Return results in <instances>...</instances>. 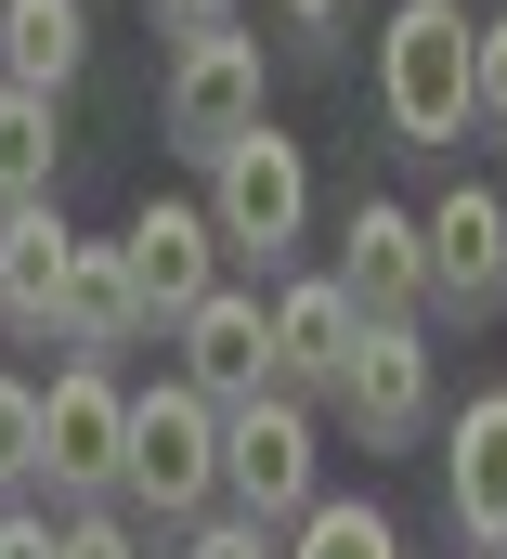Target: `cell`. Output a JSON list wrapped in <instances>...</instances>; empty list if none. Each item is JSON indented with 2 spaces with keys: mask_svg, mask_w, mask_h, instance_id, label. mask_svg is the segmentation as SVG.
I'll use <instances>...</instances> for the list:
<instances>
[{
  "mask_svg": "<svg viewBox=\"0 0 507 559\" xmlns=\"http://www.w3.org/2000/svg\"><path fill=\"white\" fill-rule=\"evenodd\" d=\"M182 559H273V534H260V521H209Z\"/></svg>",
  "mask_w": 507,
  "mask_h": 559,
  "instance_id": "obj_22",
  "label": "cell"
},
{
  "mask_svg": "<svg viewBox=\"0 0 507 559\" xmlns=\"http://www.w3.org/2000/svg\"><path fill=\"white\" fill-rule=\"evenodd\" d=\"M156 131L182 143V156H235V143L260 131V39H248V26H196V39L169 52Z\"/></svg>",
  "mask_w": 507,
  "mask_h": 559,
  "instance_id": "obj_5",
  "label": "cell"
},
{
  "mask_svg": "<svg viewBox=\"0 0 507 559\" xmlns=\"http://www.w3.org/2000/svg\"><path fill=\"white\" fill-rule=\"evenodd\" d=\"M52 559H143V547H130L118 508H79V521H52Z\"/></svg>",
  "mask_w": 507,
  "mask_h": 559,
  "instance_id": "obj_21",
  "label": "cell"
},
{
  "mask_svg": "<svg viewBox=\"0 0 507 559\" xmlns=\"http://www.w3.org/2000/svg\"><path fill=\"white\" fill-rule=\"evenodd\" d=\"M286 13H299V26H313V39H326V26H339V13H352V0H286Z\"/></svg>",
  "mask_w": 507,
  "mask_h": 559,
  "instance_id": "obj_25",
  "label": "cell"
},
{
  "mask_svg": "<svg viewBox=\"0 0 507 559\" xmlns=\"http://www.w3.org/2000/svg\"><path fill=\"white\" fill-rule=\"evenodd\" d=\"M469 0H403L378 26V118L390 143H456L469 131Z\"/></svg>",
  "mask_w": 507,
  "mask_h": 559,
  "instance_id": "obj_1",
  "label": "cell"
},
{
  "mask_svg": "<svg viewBox=\"0 0 507 559\" xmlns=\"http://www.w3.org/2000/svg\"><path fill=\"white\" fill-rule=\"evenodd\" d=\"M52 156H66V105L0 92V209H52Z\"/></svg>",
  "mask_w": 507,
  "mask_h": 559,
  "instance_id": "obj_17",
  "label": "cell"
},
{
  "mask_svg": "<svg viewBox=\"0 0 507 559\" xmlns=\"http://www.w3.org/2000/svg\"><path fill=\"white\" fill-rule=\"evenodd\" d=\"M169 338H182V391H196L209 417H235V404L273 391V299H260V286H209Z\"/></svg>",
  "mask_w": 507,
  "mask_h": 559,
  "instance_id": "obj_7",
  "label": "cell"
},
{
  "mask_svg": "<svg viewBox=\"0 0 507 559\" xmlns=\"http://www.w3.org/2000/svg\"><path fill=\"white\" fill-rule=\"evenodd\" d=\"M443 495L469 547H507V391H469V417L443 429Z\"/></svg>",
  "mask_w": 507,
  "mask_h": 559,
  "instance_id": "obj_13",
  "label": "cell"
},
{
  "mask_svg": "<svg viewBox=\"0 0 507 559\" xmlns=\"http://www.w3.org/2000/svg\"><path fill=\"white\" fill-rule=\"evenodd\" d=\"M469 118H495V131H507V13H495V26H469Z\"/></svg>",
  "mask_w": 507,
  "mask_h": 559,
  "instance_id": "obj_20",
  "label": "cell"
},
{
  "mask_svg": "<svg viewBox=\"0 0 507 559\" xmlns=\"http://www.w3.org/2000/svg\"><path fill=\"white\" fill-rule=\"evenodd\" d=\"M286 559H403V534H390V508H365V495H313V521H299Z\"/></svg>",
  "mask_w": 507,
  "mask_h": 559,
  "instance_id": "obj_18",
  "label": "cell"
},
{
  "mask_svg": "<svg viewBox=\"0 0 507 559\" xmlns=\"http://www.w3.org/2000/svg\"><path fill=\"white\" fill-rule=\"evenodd\" d=\"M13 495H39V391L26 378H0V508Z\"/></svg>",
  "mask_w": 507,
  "mask_h": 559,
  "instance_id": "obj_19",
  "label": "cell"
},
{
  "mask_svg": "<svg viewBox=\"0 0 507 559\" xmlns=\"http://www.w3.org/2000/svg\"><path fill=\"white\" fill-rule=\"evenodd\" d=\"M52 338H66L79 365H105V352L143 338V299H130V261H118V248H79V261H66V312H52Z\"/></svg>",
  "mask_w": 507,
  "mask_h": 559,
  "instance_id": "obj_16",
  "label": "cell"
},
{
  "mask_svg": "<svg viewBox=\"0 0 507 559\" xmlns=\"http://www.w3.org/2000/svg\"><path fill=\"white\" fill-rule=\"evenodd\" d=\"M0 559H52V508H0Z\"/></svg>",
  "mask_w": 507,
  "mask_h": 559,
  "instance_id": "obj_23",
  "label": "cell"
},
{
  "mask_svg": "<svg viewBox=\"0 0 507 559\" xmlns=\"http://www.w3.org/2000/svg\"><path fill=\"white\" fill-rule=\"evenodd\" d=\"M209 235H222V261H286L299 235H313V156L260 118L235 156H209Z\"/></svg>",
  "mask_w": 507,
  "mask_h": 559,
  "instance_id": "obj_2",
  "label": "cell"
},
{
  "mask_svg": "<svg viewBox=\"0 0 507 559\" xmlns=\"http://www.w3.org/2000/svg\"><path fill=\"white\" fill-rule=\"evenodd\" d=\"M156 13H169L182 39H196V26H235V0H156Z\"/></svg>",
  "mask_w": 507,
  "mask_h": 559,
  "instance_id": "obj_24",
  "label": "cell"
},
{
  "mask_svg": "<svg viewBox=\"0 0 507 559\" xmlns=\"http://www.w3.org/2000/svg\"><path fill=\"white\" fill-rule=\"evenodd\" d=\"M118 455H130V391L105 365H66L39 391V495L79 521V508H118Z\"/></svg>",
  "mask_w": 507,
  "mask_h": 559,
  "instance_id": "obj_4",
  "label": "cell"
},
{
  "mask_svg": "<svg viewBox=\"0 0 507 559\" xmlns=\"http://www.w3.org/2000/svg\"><path fill=\"white\" fill-rule=\"evenodd\" d=\"M222 495H235V521H313V404H286V391H260L222 417Z\"/></svg>",
  "mask_w": 507,
  "mask_h": 559,
  "instance_id": "obj_6",
  "label": "cell"
},
{
  "mask_svg": "<svg viewBox=\"0 0 507 559\" xmlns=\"http://www.w3.org/2000/svg\"><path fill=\"white\" fill-rule=\"evenodd\" d=\"M118 495L156 508V521H209L222 495V417L169 378V391H130V455H118Z\"/></svg>",
  "mask_w": 507,
  "mask_h": 559,
  "instance_id": "obj_3",
  "label": "cell"
},
{
  "mask_svg": "<svg viewBox=\"0 0 507 559\" xmlns=\"http://www.w3.org/2000/svg\"><path fill=\"white\" fill-rule=\"evenodd\" d=\"M416 248H429V299L443 312H495L507 299V195L495 182H456L416 209Z\"/></svg>",
  "mask_w": 507,
  "mask_h": 559,
  "instance_id": "obj_9",
  "label": "cell"
},
{
  "mask_svg": "<svg viewBox=\"0 0 507 559\" xmlns=\"http://www.w3.org/2000/svg\"><path fill=\"white\" fill-rule=\"evenodd\" d=\"M352 338H365V312L339 299V274H286L273 286V391L286 404H339Z\"/></svg>",
  "mask_w": 507,
  "mask_h": 559,
  "instance_id": "obj_11",
  "label": "cell"
},
{
  "mask_svg": "<svg viewBox=\"0 0 507 559\" xmlns=\"http://www.w3.org/2000/svg\"><path fill=\"white\" fill-rule=\"evenodd\" d=\"M66 261H79L66 209H0V325H13V338H52V312H66Z\"/></svg>",
  "mask_w": 507,
  "mask_h": 559,
  "instance_id": "obj_14",
  "label": "cell"
},
{
  "mask_svg": "<svg viewBox=\"0 0 507 559\" xmlns=\"http://www.w3.org/2000/svg\"><path fill=\"white\" fill-rule=\"evenodd\" d=\"M339 417L365 429V455H390V442H416V429H429V338H416V325H365V338H352Z\"/></svg>",
  "mask_w": 507,
  "mask_h": 559,
  "instance_id": "obj_12",
  "label": "cell"
},
{
  "mask_svg": "<svg viewBox=\"0 0 507 559\" xmlns=\"http://www.w3.org/2000/svg\"><path fill=\"white\" fill-rule=\"evenodd\" d=\"M118 261H130L143 325H182V312L222 286V235H209V209H196V195H143V209H130V235H118Z\"/></svg>",
  "mask_w": 507,
  "mask_h": 559,
  "instance_id": "obj_8",
  "label": "cell"
},
{
  "mask_svg": "<svg viewBox=\"0 0 507 559\" xmlns=\"http://www.w3.org/2000/svg\"><path fill=\"white\" fill-rule=\"evenodd\" d=\"M79 52H92V13H79V0H0V92L66 105Z\"/></svg>",
  "mask_w": 507,
  "mask_h": 559,
  "instance_id": "obj_15",
  "label": "cell"
},
{
  "mask_svg": "<svg viewBox=\"0 0 507 559\" xmlns=\"http://www.w3.org/2000/svg\"><path fill=\"white\" fill-rule=\"evenodd\" d=\"M339 299H352L365 325H416V312H429V248H416V209L352 195V222H339Z\"/></svg>",
  "mask_w": 507,
  "mask_h": 559,
  "instance_id": "obj_10",
  "label": "cell"
}]
</instances>
